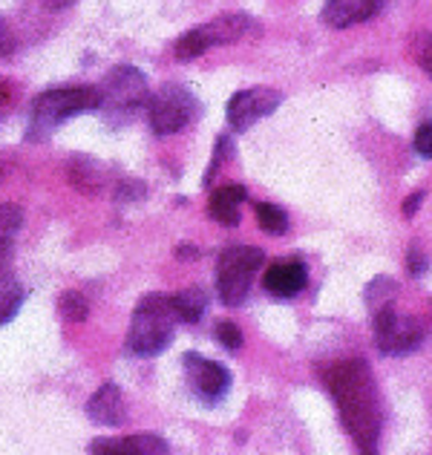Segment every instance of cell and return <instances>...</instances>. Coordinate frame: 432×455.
I'll use <instances>...</instances> for the list:
<instances>
[{
  "instance_id": "e0dca14e",
  "label": "cell",
  "mask_w": 432,
  "mask_h": 455,
  "mask_svg": "<svg viewBox=\"0 0 432 455\" xmlns=\"http://www.w3.org/2000/svg\"><path fill=\"white\" fill-rule=\"evenodd\" d=\"M23 303V289L9 271H0V326H6L9 320H15Z\"/></svg>"
},
{
  "instance_id": "4316f807",
  "label": "cell",
  "mask_w": 432,
  "mask_h": 455,
  "mask_svg": "<svg viewBox=\"0 0 432 455\" xmlns=\"http://www.w3.org/2000/svg\"><path fill=\"white\" fill-rule=\"evenodd\" d=\"M427 266H429L427 254H421V248L412 245L410 248V274H412V277H421V274L427 271Z\"/></svg>"
},
{
  "instance_id": "8fae6325",
  "label": "cell",
  "mask_w": 432,
  "mask_h": 455,
  "mask_svg": "<svg viewBox=\"0 0 432 455\" xmlns=\"http://www.w3.org/2000/svg\"><path fill=\"white\" fill-rule=\"evenodd\" d=\"M90 455H171V447L162 435L136 433L124 438H95Z\"/></svg>"
},
{
  "instance_id": "5bb4252c",
  "label": "cell",
  "mask_w": 432,
  "mask_h": 455,
  "mask_svg": "<svg viewBox=\"0 0 432 455\" xmlns=\"http://www.w3.org/2000/svg\"><path fill=\"white\" fill-rule=\"evenodd\" d=\"M87 415H90L92 424L122 427L124 424V398H122V389H118L116 383H104V387L90 398Z\"/></svg>"
},
{
  "instance_id": "f546056e",
  "label": "cell",
  "mask_w": 432,
  "mask_h": 455,
  "mask_svg": "<svg viewBox=\"0 0 432 455\" xmlns=\"http://www.w3.org/2000/svg\"><path fill=\"white\" fill-rule=\"evenodd\" d=\"M0 176H4V164H0Z\"/></svg>"
},
{
  "instance_id": "9a60e30c",
  "label": "cell",
  "mask_w": 432,
  "mask_h": 455,
  "mask_svg": "<svg viewBox=\"0 0 432 455\" xmlns=\"http://www.w3.org/2000/svg\"><path fill=\"white\" fill-rule=\"evenodd\" d=\"M245 202V188L243 185H225L216 188L211 199H208V217L213 222H220L225 228H236L243 222V213H239V205Z\"/></svg>"
},
{
  "instance_id": "603a6c76",
  "label": "cell",
  "mask_w": 432,
  "mask_h": 455,
  "mask_svg": "<svg viewBox=\"0 0 432 455\" xmlns=\"http://www.w3.org/2000/svg\"><path fill=\"white\" fill-rule=\"evenodd\" d=\"M213 338H216V343H222L228 352H239L243 349V331H239V326L236 323H231V320H220L213 326Z\"/></svg>"
},
{
  "instance_id": "3957f363",
  "label": "cell",
  "mask_w": 432,
  "mask_h": 455,
  "mask_svg": "<svg viewBox=\"0 0 432 455\" xmlns=\"http://www.w3.org/2000/svg\"><path fill=\"white\" fill-rule=\"evenodd\" d=\"M99 104H101L99 87H58V90H46L32 104L27 139H32V141L50 139L52 130L61 127L67 118L90 113V110H99Z\"/></svg>"
},
{
  "instance_id": "30bf717a",
  "label": "cell",
  "mask_w": 432,
  "mask_h": 455,
  "mask_svg": "<svg viewBox=\"0 0 432 455\" xmlns=\"http://www.w3.org/2000/svg\"><path fill=\"white\" fill-rule=\"evenodd\" d=\"M283 104V92L274 87H251L236 92L231 101H228V124L239 133H245L248 127H254L260 118H268L277 107Z\"/></svg>"
},
{
  "instance_id": "6da1fadb",
  "label": "cell",
  "mask_w": 432,
  "mask_h": 455,
  "mask_svg": "<svg viewBox=\"0 0 432 455\" xmlns=\"http://www.w3.org/2000/svg\"><path fill=\"white\" fill-rule=\"evenodd\" d=\"M338 412L364 455H375L380 438V392L366 361H343L326 372Z\"/></svg>"
},
{
  "instance_id": "7402d4cb",
  "label": "cell",
  "mask_w": 432,
  "mask_h": 455,
  "mask_svg": "<svg viewBox=\"0 0 432 455\" xmlns=\"http://www.w3.org/2000/svg\"><path fill=\"white\" fill-rule=\"evenodd\" d=\"M410 52L415 58V64L421 67L424 73L432 76V32H415L412 44H410Z\"/></svg>"
},
{
  "instance_id": "9c48e42d",
  "label": "cell",
  "mask_w": 432,
  "mask_h": 455,
  "mask_svg": "<svg viewBox=\"0 0 432 455\" xmlns=\"http://www.w3.org/2000/svg\"><path fill=\"white\" fill-rule=\"evenodd\" d=\"M182 363H185L190 389H194V395L202 403L213 406L225 401L228 389H231V372H228L222 363L208 361V357H202L196 352H188L182 357Z\"/></svg>"
},
{
  "instance_id": "cb8c5ba5",
  "label": "cell",
  "mask_w": 432,
  "mask_h": 455,
  "mask_svg": "<svg viewBox=\"0 0 432 455\" xmlns=\"http://www.w3.org/2000/svg\"><path fill=\"white\" fill-rule=\"evenodd\" d=\"M23 222V211L18 205H0V239H12Z\"/></svg>"
},
{
  "instance_id": "ac0fdd59",
  "label": "cell",
  "mask_w": 432,
  "mask_h": 455,
  "mask_svg": "<svg viewBox=\"0 0 432 455\" xmlns=\"http://www.w3.org/2000/svg\"><path fill=\"white\" fill-rule=\"evenodd\" d=\"M69 182L76 185L78 190H84V194H99V190L104 188V173L101 167L90 162V159H78L76 164H72L69 171Z\"/></svg>"
},
{
  "instance_id": "44dd1931",
  "label": "cell",
  "mask_w": 432,
  "mask_h": 455,
  "mask_svg": "<svg viewBox=\"0 0 432 455\" xmlns=\"http://www.w3.org/2000/svg\"><path fill=\"white\" fill-rule=\"evenodd\" d=\"M395 294H398V285H395V280H389V277H378V280H372V283H369V289H366V303H369L372 311H375V308H380V306L395 303Z\"/></svg>"
},
{
  "instance_id": "2e32d148",
  "label": "cell",
  "mask_w": 432,
  "mask_h": 455,
  "mask_svg": "<svg viewBox=\"0 0 432 455\" xmlns=\"http://www.w3.org/2000/svg\"><path fill=\"white\" fill-rule=\"evenodd\" d=\"M173 308L179 323H199L208 308V294L202 289H185L173 294Z\"/></svg>"
},
{
  "instance_id": "d4e9b609",
  "label": "cell",
  "mask_w": 432,
  "mask_h": 455,
  "mask_svg": "<svg viewBox=\"0 0 432 455\" xmlns=\"http://www.w3.org/2000/svg\"><path fill=\"white\" fill-rule=\"evenodd\" d=\"M216 150H213V159H211V164H208V173H205V185H211L213 182V176H216V171L222 167V162H225V156L231 153V139L228 136H220L216 139V145H213Z\"/></svg>"
},
{
  "instance_id": "f1b7e54d",
  "label": "cell",
  "mask_w": 432,
  "mask_h": 455,
  "mask_svg": "<svg viewBox=\"0 0 432 455\" xmlns=\"http://www.w3.org/2000/svg\"><path fill=\"white\" fill-rule=\"evenodd\" d=\"M44 4L50 6V9H67L72 4H78V0H44Z\"/></svg>"
},
{
  "instance_id": "277c9868",
  "label": "cell",
  "mask_w": 432,
  "mask_h": 455,
  "mask_svg": "<svg viewBox=\"0 0 432 455\" xmlns=\"http://www.w3.org/2000/svg\"><path fill=\"white\" fill-rule=\"evenodd\" d=\"M262 262H266L262 248L234 245L222 251L220 259H216V294H220L225 306L234 308L245 303L251 283H254Z\"/></svg>"
},
{
  "instance_id": "ba28073f",
  "label": "cell",
  "mask_w": 432,
  "mask_h": 455,
  "mask_svg": "<svg viewBox=\"0 0 432 455\" xmlns=\"http://www.w3.org/2000/svg\"><path fill=\"white\" fill-rule=\"evenodd\" d=\"M196 116V99L179 84H164V87L148 99V118L156 136H173L190 124Z\"/></svg>"
},
{
  "instance_id": "8992f818",
  "label": "cell",
  "mask_w": 432,
  "mask_h": 455,
  "mask_svg": "<svg viewBox=\"0 0 432 455\" xmlns=\"http://www.w3.org/2000/svg\"><path fill=\"white\" fill-rule=\"evenodd\" d=\"M372 329H375V346L383 355H406L421 346L424 340V323L418 317L401 315L395 303L380 306L372 311Z\"/></svg>"
},
{
  "instance_id": "7c38bea8",
  "label": "cell",
  "mask_w": 432,
  "mask_h": 455,
  "mask_svg": "<svg viewBox=\"0 0 432 455\" xmlns=\"http://www.w3.org/2000/svg\"><path fill=\"white\" fill-rule=\"evenodd\" d=\"M306 266L297 259H280V262H271L262 274V285H266V291L271 297H277V300H292L300 291L306 289Z\"/></svg>"
},
{
  "instance_id": "52a82bcc",
  "label": "cell",
  "mask_w": 432,
  "mask_h": 455,
  "mask_svg": "<svg viewBox=\"0 0 432 455\" xmlns=\"http://www.w3.org/2000/svg\"><path fill=\"white\" fill-rule=\"evenodd\" d=\"M101 92V104L99 110L110 118H130L136 110H141L148 104V81L139 73L136 67H116L110 76H107Z\"/></svg>"
},
{
  "instance_id": "83f0119b",
  "label": "cell",
  "mask_w": 432,
  "mask_h": 455,
  "mask_svg": "<svg viewBox=\"0 0 432 455\" xmlns=\"http://www.w3.org/2000/svg\"><path fill=\"white\" fill-rule=\"evenodd\" d=\"M424 196H427L424 190H415V194L404 202V213H406V217H412V213L418 211V205H421V202H424Z\"/></svg>"
},
{
  "instance_id": "4fadbf2b",
  "label": "cell",
  "mask_w": 432,
  "mask_h": 455,
  "mask_svg": "<svg viewBox=\"0 0 432 455\" xmlns=\"http://www.w3.org/2000/svg\"><path fill=\"white\" fill-rule=\"evenodd\" d=\"M380 9V0H326L323 4V23L334 29H349L355 23L369 20Z\"/></svg>"
},
{
  "instance_id": "ffe728a7",
  "label": "cell",
  "mask_w": 432,
  "mask_h": 455,
  "mask_svg": "<svg viewBox=\"0 0 432 455\" xmlns=\"http://www.w3.org/2000/svg\"><path fill=\"white\" fill-rule=\"evenodd\" d=\"M58 311L67 323H84L90 315V303L81 291H64L61 300H58Z\"/></svg>"
},
{
  "instance_id": "7a4b0ae2",
  "label": "cell",
  "mask_w": 432,
  "mask_h": 455,
  "mask_svg": "<svg viewBox=\"0 0 432 455\" xmlns=\"http://www.w3.org/2000/svg\"><path fill=\"white\" fill-rule=\"evenodd\" d=\"M173 294H148L141 297L127 331V349L139 357H156L173 343L176 331Z\"/></svg>"
},
{
  "instance_id": "5b68a950",
  "label": "cell",
  "mask_w": 432,
  "mask_h": 455,
  "mask_svg": "<svg viewBox=\"0 0 432 455\" xmlns=\"http://www.w3.org/2000/svg\"><path fill=\"white\" fill-rule=\"evenodd\" d=\"M257 32V23L248 15H220L211 23H202L196 29H188L182 38L176 41L173 52L179 61H194V58L205 55L213 46H228L243 41L245 35Z\"/></svg>"
},
{
  "instance_id": "484cf974",
  "label": "cell",
  "mask_w": 432,
  "mask_h": 455,
  "mask_svg": "<svg viewBox=\"0 0 432 455\" xmlns=\"http://www.w3.org/2000/svg\"><path fill=\"white\" fill-rule=\"evenodd\" d=\"M415 150L424 159H432V118L429 122H421L415 130Z\"/></svg>"
},
{
  "instance_id": "d6986e66",
  "label": "cell",
  "mask_w": 432,
  "mask_h": 455,
  "mask_svg": "<svg viewBox=\"0 0 432 455\" xmlns=\"http://www.w3.org/2000/svg\"><path fill=\"white\" fill-rule=\"evenodd\" d=\"M257 225L262 228V231L280 236L288 231V213L277 205H271V202H260L257 205Z\"/></svg>"
}]
</instances>
